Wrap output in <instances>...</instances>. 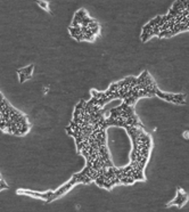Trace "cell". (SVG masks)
I'll return each instance as SVG.
<instances>
[{"instance_id": "6da1fadb", "label": "cell", "mask_w": 189, "mask_h": 212, "mask_svg": "<svg viewBox=\"0 0 189 212\" xmlns=\"http://www.w3.org/2000/svg\"><path fill=\"white\" fill-rule=\"evenodd\" d=\"M155 96L169 103L181 104V105L186 104V94H166V93H163L160 88H157L155 91Z\"/></svg>"}, {"instance_id": "7a4b0ae2", "label": "cell", "mask_w": 189, "mask_h": 212, "mask_svg": "<svg viewBox=\"0 0 189 212\" xmlns=\"http://www.w3.org/2000/svg\"><path fill=\"white\" fill-rule=\"evenodd\" d=\"M188 201V195L184 193V190L181 188L178 189V193H177V196H175L174 200H172L171 202L167 203L166 207H172V205H177L178 207H181L184 205V203Z\"/></svg>"}, {"instance_id": "3957f363", "label": "cell", "mask_w": 189, "mask_h": 212, "mask_svg": "<svg viewBox=\"0 0 189 212\" xmlns=\"http://www.w3.org/2000/svg\"><path fill=\"white\" fill-rule=\"evenodd\" d=\"M54 192H46V193H38V192H32V190H26V189H18L17 194L19 195H28V196H32L35 198H42L47 202L49 198L51 197Z\"/></svg>"}, {"instance_id": "277c9868", "label": "cell", "mask_w": 189, "mask_h": 212, "mask_svg": "<svg viewBox=\"0 0 189 212\" xmlns=\"http://www.w3.org/2000/svg\"><path fill=\"white\" fill-rule=\"evenodd\" d=\"M34 69V65H28L26 66V67H24V69H19V72H22V73H24L25 76H26V80H28V79H31V74H32V71H33Z\"/></svg>"}, {"instance_id": "5b68a950", "label": "cell", "mask_w": 189, "mask_h": 212, "mask_svg": "<svg viewBox=\"0 0 189 212\" xmlns=\"http://www.w3.org/2000/svg\"><path fill=\"white\" fill-rule=\"evenodd\" d=\"M37 4H38L41 8H43L45 10L49 12V4H48L47 1H37Z\"/></svg>"}, {"instance_id": "8992f818", "label": "cell", "mask_w": 189, "mask_h": 212, "mask_svg": "<svg viewBox=\"0 0 189 212\" xmlns=\"http://www.w3.org/2000/svg\"><path fill=\"white\" fill-rule=\"evenodd\" d=\"M17 74H18L19 82H21V83H23V82H25V81H26V76H25L24 73H22V72H19V71H17Z\"/></svg>"}, {"instance_id": "52a82bcc", "label": "cell", "mask_w": 189, "mask_h": 212, "mask_svg": "<svg viewBox=\"0 0 189 212\" xmlns=\"http://www.w3.org/2000/svg\"><path fill=\"white\" fill-rule=\"evenodd\" d=\"M184 138H189V132H184Z\"/></svg>"}]
</instances>
